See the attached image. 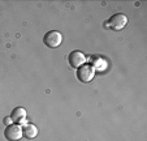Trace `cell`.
Listing matches in <instances>:
<instances>
[{
  "mask_svg": "<svg viewBox=\"0 0 147 141\" xmlns=\"http://www.w3.org/2000/svg\"><path fill=\"white\" fill-rule=\"evenodd\" d=\"M68 61L72 68H80L83 64H86V58L81 51H72L68 56Z\"/></svg>",
  "mask_w": 147,
  "mask_h": 141,
  "instance_id": "5",
  "label": "cell"
},
{
  "mask_svg": "<svg viewBox=\"0 0 147 141\" xmlns=\"http://www.w3.org/2000/svg\"><path fill=\"white\" fill-rule=\"evenodd\" d=\"M22 135L25 136L26 138H29V140H31V138H35L36 135H38V128L35 127L34 124H25L22 128Z\"/></svg>",
  "mask_w": 147,
  "mask_h": 141,
  "instance_id": "7",
  "label": "cell"
},
{
  "mask_svg": "<svg viewBox=\"0 0 147 141\" xmlns=\"http://www.w3.org/2000/svg\"><path fill=\"white\" fill-rule=\"evenodd\" d=\"M11 118H12V122L17 123V124H22L25 123L26 120V110L24 107H17L12 111L11 114Z\"/></svg>",
  "mask_w": 147,
  "mask_h": 141,
  "instance_id": "6",
  "label": "cell"
},
{
  "mask_svg": "<svg viewBox=\"0 0 147 141\" xmlns=\"http://www.w3.org/2000/svg\"><path fill=\"white\" fill-rule=\"evenodd\" d=\"M4 123L7 124V127H8V125H11V124H12V118H11V116L5 118V119H4Z\"/></svg>",
  "mask_w": 147,
  "mask_h": 141,
  "instance_id": "8",
  "label": "cell"
},
{
  "mask_svg": "<svg viewBox=\"0 0 147 141\" xmlns=\"http://www.w3.org/2000/svg\"><path fill=\"white\" fill-rule=\"evenodd\" d=\"M126 24H128V17L122 13H116V14H113L104 25L115 31H120L126 26Z\"/></svg>",
  "mask_w": 147,
  "mask_h": 141,
  "instance_id": "1",
  "label": "cell"
},
{
  "mask_svg": "<svg viewBox=\"0 0 147 141\" xmlns=\"http://www.w3.org/2000/svg\"><path fill=\"white\" fill-rule=\"evenodd\" d=\"M43 42L48 48H57L63 42V35H61V33H59L56 30H51L48 33H46Z\"/></svg>",
  "mask_w": 147,
  "mask_h": 141,
  "instance_id": "3",
  "label": "cell"
},
{
  "mask_svg": "<svg viewBox=\"0 0 147 141\" xmlns=\"http://www.w3.org/2000/svg\"><path fill=\"white\" fill-rule=\"evenodd\" d=\"M4 136L8 141H18L22 138V128L18 124H11L5 128Z\"/></svg>",
  "mask_w": 147,
  "mask_h": 141,
  "instance_id": "4",
  "label": "cell"
},
{
  "mask_svg": "<svg viewBox=\"0 0 147 141\" xmlns=\"http://www.w3.org/2000/svg\"><path fill=\"white\" fill-rule=\"evenodd\" d=\"M95 76V68L89 64H83L82 67L77 68V78L81 82H90Z\"/></svg>",
  "mask_w": 147,
  "mask_h": 141,
  "instance_id": "2",
  "label": "cell"
}]
</instances>
